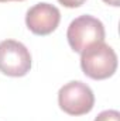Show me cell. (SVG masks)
<instances>
[{
	"label": "cell",
	"mask_w": 120,
	"mask_h": 121,
	"mask_svg": "<svg viewBox=\"0 0 120 121\" xmlns=\"http://www.w3.org/2000/svg\"><path fill=\"white\" fill-rule=\"evenodd\" d=\"M81 68L90 79H107L117 69V55L105 41L95 42L81 54Z\"/></svg>",
	"instance_id": "6da1fadb"
},
{
	"label": "cell",
	"mask_w": 120,
	"mask_h": 121,
	"mask_svg": "<svg viewBox=\"0 0 120 121\" xmlns=\"http://www.w3.org/2000/svg\"><path fill=\"white\" fill-rule=\"evenodd\" d=\"M105 26L100 20L89 14H83L71 21L66 38L69 47L75 52L82 54L92 44L105 41Z\"/></svg>",
	"instance_id": "7a4b0ae2"
},
{
	"label": "cell",
	"mask_w": 120,
	"mask_h": 121,
	"mask_svg": "<svg viewBox=\"0 0 120 121\" xmlns=\"http://www.w3.org/2000/svg\"><path fill=\"white\" fill-rule=\"evenodd\" d=\"M58 104L61 110L69 116H83L92 111L95 106V94L86 83L72 80L60 89Z\"/></svg>",
	"instance_id": "3957f363"
},
{
	"label": "cell",
	"mask_w": 120,
	"mask_h": 121,
	"mask_svg": "<svg viewBox=\"0 0 120 121\" xmlns=\"http://www.w3.org/2000/svg\"><path fill=\"white\" fill-rule=\"evenodd\" d=\"M31 69V54L24 44L16 39L0 42V72L11 78L26 76Z\"/></svg>",
	"instance_id": "277c9868"
},
{
	"label": "cell",
	"mask_w": 120,
	"mask_h": 121,
	"mask_svg": "<svg viewBox=\"0 0 120 121\" xmlns=\"http://www.w3.org/2000/svg\"><path fill=\"white\" fill-rule=\"evenodd\" d=\"M61 21L58 7L50 3H37L26 13V24L35 35H48L57 30Z\"/></svg>",
	"instance_id": "5b68a950"
},
{
	"label": "cell",
	"mask_w": 120,
	"mask_h": 121,
	"mask_svg": "<svg viewBox=\"0 0 120 121\" xmlns=\"http://www.w3.org/2000/svg\"><path fill=\"white\" fill-rule=\"evenodd\" d=\"M95 121H120V113L117 110H105L97 114Z\"/></svg>",
	"instance_id": "8992f818"
},
{
	"label": "cell",
	"mask_w": 120,
	"mask_h": 121,
	"mask_svg": "<svg viewBox=\"0 0 120 121\" xmlns=\"http://www.w3.org/2000/svg\"><path fill=\"white\" fill-rule=\"evenodd\" d=\"M58 1L68 9H75V7H81L86 0H58Z\"/></svg>",
	"instance_id": "52a82bcc"
},
{
	"label": "cell",
	"mask_w": 120,
	"mask_h": 121,
	"mask_svg": "<svg viewBox=\"0 0 120 121\" xmlns=\"http://www.w3.org/2000/svg\"><path fill=\"white\" fill-rule=\"evenodd\" d=\"M106 4H110V6H115V7H119L120 6V0H103Z\"/></svg>",
	"instance_id": "ba28073f"
},
{
	"label": "cell",
	"mask_w": 120,
	"mask_h": 121,
	"mask_svg": "<svg viewBox=\"0 0 120 121\" xmlns=\"http://www.w3.org/2000/svg\"><path fill=\"white\" fill-rule=\"evenodd\" d=\"M6 1H23V0H0V3H6Z\"/></svg>",
	"instance_id": "9c48e42d"
}]
</instances>
